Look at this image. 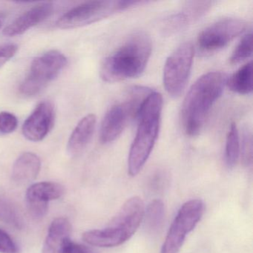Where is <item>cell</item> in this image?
Segmentation results:
<instances>
[{"label": "cell", "mask_w": 253, "mask_h": 253, "mask_svg": "<svg viewBox=\"0 0 253 253\" xmlns=\"http://www.w3.org/2000/svg\"><path fill=\"white\" fill-rule=\"evenodd\" d=\"M227 78L223 72H208L189 88L181 109L182 126L187 135L195 137L202 131L213 105L223 94Z\"/></svg>", "instance_id": "obj_1"}, {"label": "cell", "mask_w": 253, "mask_h": 253, "mask_svg": "<svg viewBox=\"0 0 253 253\" xmlns=\"http://www.w3.org/2000/svg\"><path fill=\"white\" fill-rule=\"evenodd\" d=\"M152 40L147 33L137 32L103 60L100 77L106 83H116L140 76L152 54Z\"/></svg>", "instance_id": "obj_2"}, {"label": "cell", "mask_w": 253, "mask_h": 253, "mask_svg": "<svg viewBox=\"0 0 253 253\" xmlns=\"http://www.w3.org/2000/svg\"><path fill=\"white\" fill-rule=\"evenodd\" d=\"M163 103L162 95L152 90L139 111L137 131L128 153V173L131 177L141 171L158 140Z\"/></svg>", "instance_id": "obj_3"}, {"label": "cell", "mask_w": 253, "mask_h": 253, "mask_svg": "<svg viewBox=\"0 0 253 253\" xmlns=\"http://www.w3.org/2000/svg\"><path fill=\"white\" fill-rule=\"evenodd\" d=\"M144 203L137 196L127 200L107 227L83 234L87 244L102 248L118 247L131 238L143 221Z\"/></svg>", "instance_id": "obj_4"}, {"label": "cell", "mask_w": 253, "mask_h": 253, "mask_svg": "<svg viewBox=\"0 0 253 253\" xmlns=\"http://www.w3.org/2000/svg\"><path fill=\"white\" fill-rule=\"evenodd\" d=\"M152 91L147 87H133L121 102L115 103L107 111L100 128L102 143H112L121 135L128 124L137 118L143 101Z\"/></svg>", "instance_id": "obj_5"}, {"label": "cell", "mask_w": 253, "mask_h": 253, "mask_svg": "<svg viewBox=\"0 0 253 253\" xmlns=\"http://www.w3.org/2000/svg\"><path fill=\"white\" fill-rule=\"evenodd\" d=\"M145 3L141 1H91L84 2L65 13L56 25L61 29L84 27L107 18L116 13Z\"/></svg>", "instance_id": "obj_6"}, {"label": "cell", "mask_w": 253, "mask_h": 253, "mask_svg": "<svg viewBox=\"0 0 253 253\" xmlns=\"http://www.w3.org/2000/svg\"><path fill=\"white\" fill-rule=\"evenodd\" d=\"M66 64V57L55 50L37 57L31 65L27 77L20 85V94L26 97L36 95L58 76Z\"/></svg>", "instance_id": "obj_7"}, {"label": "cell", "mask_w": 253, "mask_h": 253, "mask_svg": "<svg viewBox=\"0 0 253 253\" xmlns=\"http://www.w3.org/2000/svg\"><path fill=\"white\" fill-rule=\"evenodd\" d=\"M195 48L191 42L180 44L166 60L163 81L171 97H180L184 91L192 70Z\"/></svg>", "instance_id": "obj_8"}, {"label": "cell", "mask_w": 253, "mask_h": 253, "mask_svg": "<svg viewBox=\"0 0 253 253\" xmlns=\"http://www.w3.org/2000/svg\"><path fill=\"white\" fill-rule=\"evenodd\" d=\"M204 202L200 199L186 201L174 217L161 248V253H178L188 234L190 233L202 218Z\"/></svg>", "instance_id": "obj_9"}, {"label": "cell", "mask_w": 253, "mask_h": 253, "mask_svg": "<svg viewBox=\"0 0 253 253\" xmlns=\"http://www.w3.org/2000/svg\"><path fill=\"white\" fill-rule=\"evenodd\" d=\"M247 22L228 17L217 20L204 29L197 40L198 48L203 53H212L224 48L235 38L247 30Z\"/></svg>", "instance_id": "obj_10"}, {"label": "cell", "mask_w": 253, "mask_h": 253, "mask_svg": "<svg viewBox=\"0 0 253 253\" xmlns=\"http://www.w3.org/2000/svg\"><path fill=\"white\" fill-rule=\"evenodd\" d=\"M214 3L212 1L186 2L178 11L168 16L164 20L163 32L166 35H172L184 30L207 14Z\"/></svg>", "instance_id": "obj_11"}, {"label": "cell", "mask_w": 253, "mask_h": 253, "mask_svg": "<svg viewBox=\"0 0 253 253\" xmlns=\"http://www.w3.org/2000/svg\"><path fill=\"white\" fill-rule=\"evenodd\" d=\"M54 116L52 103L48 101L41 102L23 124L22 128L23 135L32 142L43 140L52 128Z\"/></svg>", "instance_id": "obj_12"}, {"label": "cell", "mask_w": 253, "mask_h": 253, "mask_svg": "<svg viewBox=\"0 0 253 253\" xmlns=\"http://www.w3.org/2000/svg\"><path fill=\"white\" fill-rule=\"evenodd\" d=\"M53 11L54 5L49 2L32 7L8 25L4 29L3 35L6 37L23 35L34 26L48 19L53 14Z\"/></svg>", "instance_id": "obj_13"}, {"label": "cell", "mask_w": 253, "mask_h": 253, "mask_svg": "<svg viewBox=\"0 0 253 253\" xmlns=\"http://www.w3.org/2000/svg\"><path fill=\"white\" fill-rule=\"evenodd\" d=\"M72 226L66 217H57L51 222L44 243L42 253H66L71 241Z\"/></svg>", "instance_id": "obj_14"}, {"label": "cell", "mask_w": 253, "mask_h": 253, "mask_svg": "<svg viewBox=\"0 0 253 253\" xmlns=\"http://www.w3.org/2000/svg\"><path fill=\"white\" fill-rule=\"evenodd\" d=\"M97 118L89 114L80 121L72 131L67 144V152L70 156L75 157L84 152L94 134Z\"/></svg>", "instance_id": "obj_15"}, {"label": "cell", "mask_w": 253, "mask_h": 253, "mask_svg": "<svg viewBox=\"0 0 253 253\" xmlns=\"http://www.w3.org/2000/svg\"><path fill=\"white\" fill-rule=\"evenodd\" d=\"M41 160L33 152H25L18 157L13 166L12 180L19 185L26 184L38 177Z\"/></svg>", "instance_id": "obj_16"}, {"label": "cell", "mask_w": 253, "mask_h": 253, "mask_svg": "<svg viewBox=\"0 0 253 253\" xmlns=\"http://www.w3.org/2000/svg\"><path fill=\"white\" fill-rule=\"evenodd\" d=\"M64 192V187L60 183L39 182L32 184L26 191V202L48 204L49 201L61 198Z\"/></svg>", "instance_id": "obj_17"}, {"label": "cell", "mask_w": 253, "mask_h": 253, "mask_svg": "<svg viewBox=\"0 0 253 253\" xmlns=\"http://www.w3.org/2000/svg\"><path fill=\"white\" fill-rule=\"evenodd\" d=\"M253 63L247 62L238 71L227 78L226 85L237 94L247 95L253 91Z\"/></svg>", "instance_id": "obj_18"}, {"label": "cell", "mask_w": 253, "mask_h": 253, "mask_svg": "<svg viewBox=\"0 0 253 253\" xmlns=\"http://www.w3.org/2000/svg\"><path fill=\"white\" fill-rule=\"evenodd\" d=\"M165 217V207L159 199L153 200L145 208L144 216L146 226L150 232H158L163 225Z\"/></svg>", "instance_id": "obj_19"}, {"label": "cell", "mask_w": 253, "mask_h": 253, "mask_svg": "<svg viewBox=\"0 0 253 253\" xmlns=\"http://www.w3.org/2000/svg\"><path fill=\"white\" fill-rule=\"evenodd\" d=\"M240 134L235 123L231 124L229 131L226 136V147H225V159L229 168L236 165L241 155Z\"/></svg>", "instance_id": "obj_20"}, {"label": "cell", "mask_w": 253, "mask_h": 253, "mask_svg": "<svg viewBox=\"0 0 253 253\" xmlns=\"http://www.w3.org/2000/svg\"><path fill=\"white\" fill-rule=\"evenodd\" d=\"M0 221L16 229L23 227V220L15 207L11 203L0 198Z\"/></svg>", "instance_id": "obj_21"}, {"label": "cell", "mask_w": 253, "mask_h": 253, "mask_svg": "<svg viewBox=\"0 0 253 253\" xmlns=\"http://www.w3.org/2000/svg\"><path fill=\"white\" fill-rule=\"evenodd\" d=\"M252 32L246 34L241 38V41L238 42L237 46L234 49L233 52L229 57V63L232 65H236L247 59L251 57L253 51H252Z\"/></svg>", "instance_id": "obj_22"}, {"label": "cell", "mask_w": 253, "mask_h": 253, "mask_svg": "<svg viewBox=\"0 0 253 253\" xmlns=\"http://www.w3.org/2000/svg\"><path fill=\"white\" fill-rule=\"evenodd\" d=\"M241 153L243 161L246 166H251L253 163V137L252 132L248 127L243 130L241 137L240 138Z\"/></svg>", "instance_id": "obj_23"}, {"label": "cell", "mask_w": 253, "mask_h": 253, "mask_svg": "<svg viewBox=\"0 0 253 253\" xmlns=\"http://www.w3.org/2000/svg\"><path fill=\"white\" fill-rule=\"evenodd\" d=\"M18 125L17 117L8 112H0V134H8L15 131Z\"/></svg>", "instance_id": "obj_24"}, {"label": "cell", "mask_w": 253, "mask_h": 253, "mask_svg": "<svg viewBox=\"0 0 253 253\" xmlns=\"http://www.w3.org/2000/svg\"><path fill=\"white\" fill-rule=\"evenodd\" d=\"M18 248L8 233L0 229V253H17Z\"/></svg>", "instance_id": "obj_25"}, {"label": "cell", "mask_w": 253, "mask_h": 253, "mask_svg": "<svg viewBox=\"0 0 253 253\" xmlns=\"http://www.w3.org/2000/svg\"><path fill=\"white\" fill-rule=\"evenodd\" d=\"M17 50L18 46L14 43L5 44L0 46V68L15 55Z\"/></svg>", "instance_id": "obj_26"}, {"label": "cell", "mask_w": 253, "mask_h": 253, "mask_svg": "<svg viewBox=\"0 0 253 253\" xmlns=\"http://www.w3.org/2000/svg\"><path fill=\"white\" fill-rule=\"evenodd\" d=\"M66 253H86V250L83 246L75 244L73 241H71L69 247H68Z\"/></svg>", "instance_id": "obj_27"}, {"label": "cell", "mask_w": 253, "mask_h": 253, "mask_svg": "<svg viewBox=\"0 0 253 253\" xmlns=\"http://www.w3.org/2000/svg\"><path fill=\"white\" fill-rule=\"evenodd\" d=\"M5 14H2V13H0V29H1L2 25H3L4 22H5Z\"/></svg>", "instance_id": "obj_28"}]
</instances>
